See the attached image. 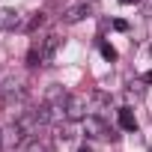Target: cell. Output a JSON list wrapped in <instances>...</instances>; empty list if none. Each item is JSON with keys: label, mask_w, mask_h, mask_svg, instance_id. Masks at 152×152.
<instances>
[{"label": "cell", "mask_w": 152, "mask_h": 152, "mask_svg": "<svg viewBox=\"0 0 152 152\" xmlns=\"http://www.w3.org/2000/svg\"><path fill=\"white\" fill-rule=\"evenodd\" d=\"M21 24H24V18H21L18 9H9V6L0 9V30H15V27H21Z\"/></svg>", "instance_id": "277c9868"}, {"label": "cell", "mask_w": 152, "mask_h": 152, "mask_svg": "<svg viewBox=\"0 0 152 152\" xmlns=\"http://www.w3.org/2000/svg\"><path fill=\"white\" fill-rule=\"evenodd\" d=\"M87 96L84 93H69L66 99V119H87Z\"/></svg>", "instance_id": "7a4b0ae2"}, {"label": "cell", "mask_w": 152, "mask_h": 152, "mask_svg": "<svg viewBox=\"0 0 152 152\" xmlns=\"http://www.w3.org/2000/svg\"><path fill=\"white\" fill-rule=\"evenodd\" d=\"M66 99H69V93H66L63 87H57V84H54V87L45 93V104H63Z\"/></svg>", "instance_id": "8992f818"}, {"label": "cell", "mask_w": 152, "mask_h": 152, "mask_svg": "<svg viewBox=\"0 0 152 152\" xmlns=\"http://www.w3.org/2000/svg\"><path fill=\"white\" fill-rule=\"evenodd\" d=\"M21 152H51V149H48L45 140H39V137H27L24 146H21Z\"/></svg>", "instance_id": "52a82bcc"}, {"label": "cell", "mask_w": 152, "mask_h": 152, "mask_svg": "<svg viewBox=\"0 0 152 152\" xmlns=\"http://www.w3.org/2000/svg\"><path fill=\"white\" fill-rule=\"evenodd\" d=\"M0 152H3V131H0Z\"/></svg>", "instance_id": "2e32d148"}, {"label": "cell", "mask_w": 152, "mask_h": 152, "mask_svg": "<svg viewBox=\"0 0 152 152\" xmlns=\"http://www.w3.org/2000/svg\"><path fill=\"white\" fill-rule=\"evenodd\" d=\"M84 15H87V6H72V9L63 15V21H66V24H78Z\"/></svg>", "instance_id": "9c48e42d"}, {"label": "cell", "mask_w": 152, "mask_h": 152, "mask_svg": "<svg viewBox=\"0 0 152 152\" xmlns=\"http://www.w3.org/2000/svg\"><path fill=\"white\" fill-rule=\"evenodd\" d=\"M143 81H146V84H152V69H149V72L143 75Z\"/></svg>", "instance_id": "4fadbf2b"}, {"label": "cell", "mask_w": 152, "mask_h": 152, "mask_svg": "<svg viewBox=\"0 0 152 152\" xmlns=\"http://www.w3.org/2000/svg\"><path fill=\"white\" fill-rule=\"evenodd\" d=\"M42 24H45V12H36V15H33V18H27L21 27H24V30H36V27H42Z\"/></svg>", "instance_id": "30bf717a"}, {"label": "cell", "mask_w": 152, "mask_h": 152, "mask_svg": "<svg viewBox=\"0 0 152 152\" xmlns=\"http://www.w3.org/2000/svg\"><path fill=\"white\" fill-rule=\"evenodd\" d=\"M119 125H122L125 131H134V128H137V119H134V113H131L128 107H119Z\"/></svg>", "instance_id": "ba28073f"}, {"label": "cell", "mask_w": 152, "mask_h": 152, "mask_svg": "<svg viewBox=\"0 0 152 152\" xmlns=\"http://www.w3.org/2000/svg\"><path fill=\"white\" fill-rule=\"evenodd\" d=\"M84 131H87L90 137H110V131H107V125L102 122V116H87V119H84Z\"/></svg>", "instance_id": "5b68a950"}, {"label": "cell", "mask_w": 152, "mask_h": 152, "mask_svg": "<svg viewBox=\"0 0 152 152\" xmlns=\"http://www.w3.org/2000/svg\"><path fill=\"white\" fill-rule=\"evenodd\" d=\"M78 152H93V149H90V146H81V149H78Z\"/></svg>", "instance_id": "9a60e30c"}, {"label": "cell", "mask_w": 152, "mask_h": 152, "mask_svg": "<svg viewBox=\"0 0 152 152\" xmlns=\"http://www.w3.org/2000/svg\"><path fill=\"white\" fill-rule=\"evenodd\" d=\"M57 48H60V36H57V33H48V36L36 39L33 48H30V57H27L30 66H48V63L54 60Z\"/></svg>", "instance_id": "6da1fadb"}, {"label": "cell", "mask_w": 152, "mask_h": 152, "mask_svg": "<svg viewBox=\"0 0 152 152\" xmlns=\"http://www.w3.org/2000/svg\"><path fill=\"white\" fill-rule=\"evenodd\" d=\"M119 3H122V6H131V3H137V0H119Z\"/></svg>", "instance_id": "5bb4252c"}, {"label": "cell", "mask_w": 152, "mask_h": 152, "mask_svg": "<svg viewBox=\"0 0 152 152\" xmlns=\"http://www.w3.org/2000/svg\"><path fill=\"white\" fill-rule=\"evenodd\" d=\"M113 30H119V33H125V30H128V24H125L122 18H116V21H113Z\"/></svg>", "instance_id": "7c38bea8"}, {"label": "cell", "mask_w": 152, "mask_h": 152, "mask_svg": "<svg viewBox=\"0 0 152 152\" xmlns=\"http://www.w3.org/2000/svg\"><path fill=\"white\" fill-rule=\"evenodd\" d=\"M24 131H21V125L18 122H12L6 131H3V149H15V146H24Z\"/></svg>", "instance_id": "3957f363"}, {"label": "cell", "mask_w": 152, "mask_h": 152, "mask_svg": "<svg viewBox=\"0 0 152 152\" xmlns=\"http://www.w3.org/2000/svg\"><path fill=\"white\" fill-rule=\"evenodd\" d=\"M102 54H104V60H110V63L119 57V54H116V48H110V45H102Z\"/></svg>", "instance_id": "8fae6325"}]
</instances>
